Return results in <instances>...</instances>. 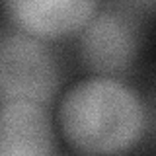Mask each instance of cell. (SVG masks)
Here are the masks:
<instances>
[{"label": "cell", "instance_id": "obj_3", "mask_svg": "<svg viewBox=\"0 0 156 156\" xmlns=\"http://www.w3.org/2000/svg\"><path fill=\"white\" fill-rule=\"evenodd\" d=\"M55 135L41 104L6 100L0 107V154H53Z\"/></svg>", "mask_w": 156, "mask_h": 156}, {"label": "cell", "instance_id": "obj_4", "mask_svg": "<svg viewBox=\"0 0 156 156\" xmlns=\"http://www.w3.org/2000/svg\"><path fill=\"white\" fill-rule=\"evenodd\" d=\"M20 27L35 37L55 39L78 31L96 8V0H0Z\"/></svg>", "mask_w": 156, "mask_h": 156}, {"label": "cell", "instance_id": "obj_5", "mask_svg": "<svg viewBox=\"0 0 156 156\" xmlns=\"http://www.w3.org/2000/svg\"><path fill=\"white\" fill-rule=\"evenodd\" d=\"M135 55V33L121 16L101 14L82 35V58L92 70L123 72Z\"/></svg>", "mask_w": 156, "mask_h": 156}, {"label": "cell", "instance_id": "obj_2", "mask_svg": "<svg viewBox=\"0 0 156 156\" xmlns=\"http://www.w3.org/2000/svg\"><path fill=\"white\" fill-rule=\"evenodd\" d=\"M57 90V66L51 53L33 35H0V92L6 100L45 104Z\"/></svg>", "mask_w": 156, "mask_h": 156}, {"label": "cell", "instance_id": "obj_1", "mask_svg": "<svg viewBox=\"0 0 156 156\" xmlns=\"http://www.w3.org/2000/svg\"><path fill=\"white\" fill-rule=\"evenodd\" d=\"M61 125L68 144L78 152L115 154L139 140L144 113L129 88L109 78H94L66 92Z\"/></svg>", "mask_w": 156, "mask_h": 156}]
</instances>
